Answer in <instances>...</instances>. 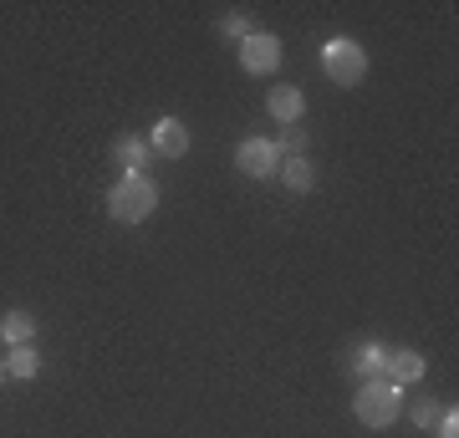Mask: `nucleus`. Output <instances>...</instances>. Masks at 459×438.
<instances>
[{
    "label": "nucleus",
    "instance_id": "obj_1",
    "mask_svg": "<svg viewBox=\"0 0 459 438\" xmlns=\"http://www.w3.org/2000/svg\"><path fill=\"white\" fill-rule=\"evenodd\" d=\"M153 210H159V184L148 179V174H123L108 189V214H113L117 225H143Z\"/></svg>",
    "mask_w": 459,
    "mask_h": 438
},
{
    "label": "nucleus",
    "instance_id": "obj_2",
    "mask_svg": "<svg viewBox=\"0 0 459 438\" xmlns=\"http://www.w3.org/2000/svg\"><path fill=\"white\" fill-rule=\"evenodd\" d=\"M398 413H403V388H394V382H362L358 398H352V418L362 423V428H394Z\"/></svg>",
    "mask_w": 459,
    "mask_h": 438
},
{
    "label": "nucleus",
    "instance_id": "obj_3",
    "mask_svg": "<svg viewBox=\"0 0 459 438\" xmlns=\"http://www.w3.org/2000/svg\"><path fill=\"white\" fill-rule=\"evenodd\" d=\"M322 72H327V82H337V87H358V82L368 77V51H362L352 36H332L327 47H322Z\"/></svg>",
    "mask_w": 459,
    "mask_h": 438
},
{
    "label": "nucleus",
    "instance_id": "obj_4",
    "mask_svg": "<svg viewBox=\"0 0 459 438\" xmlns=\"http://www.w3.org/2000/svg\"><path fill=\"white\" fill-rule=\"evenodd\" d=\"M240 66H246V77H271V72H281V41L271 31H250L240 41Z\"/></svg>",
    "mask_w": 459,
    "mask_h": 438
},
{
    "label": "nucleus",
    "instance_id": "obj_5",
    "mask_svg": "<svg viewBox=\"0 0 459 438\" xmlns=\"http://www.w3.org/2000/svg\"><path fill=\"white\" fill-rule=\"evenodd\" d=\"M235 168L246 174V179H276L281 168V153L271 138H246V143L235 148Z\"/></svg>",
    "mask_w": 459,
    "mask_h": 438
},
{
    "label": "nucleus",
    "instance_id": "obj_6",
    "mask_svg": "<svg viewBox=\"0 0 459 438\" xmlns=\"http://www.w3.org/2000/svg\"><path fill=\"white\" fill-rule=\"evenodd\" d=\"M148 148H153V159H184L189 153V128L179 117H159L153 133H148Z\"/></svg>",
    "mask_w": 459,
    "mask_h": 438
},
{
    "label": "nucleus",
    "instance_id": "obj_7",
    "mask_svg": "<svg viewBox=\"0 0 459 438\" xmlns=\"http://www.w3.org/2000/svg\"><path fill=\"white\" fill-rule=\"evenodd\" d=\"M265 113L281 117V128L301 123V113H307V98H301V87H291V82H276V87L265 92Z\"/></svg>",
    "mask_w": 459,
    "mask_h": 438
},
{
    "label": "nucleus",
    "instance_id": "obj_8",
    "mask_svg": "<svg viewBox=\"0 0 459 438\" xmlns=\"http://www.w3.org/2000/svg\"><path fill=\"white\" fill-rule=\"evenodd\" d=\"M424 377V357L419 352H388V367H383V382H394V388H409Z\"/></svg>",
    "mask_w": 459,
    "mask_h": 438
},
{
    "label": "nucleus",
    "instance_id": "obj_9",
    "mask_svg": "<svg viewBox=\"0 0 459 438\" xmlns=\"http://www.w3.org/2000/svg\"><path fill=\"white\" fill-rule=\"evenodd\" d=\"M31 337H36L31 311H5V316H0V341H5V347H31Z\"/></svg>",
    "mask_w": 459,
    "mask_h": 438
},
{
    "label": "nucleus",
    "instance_id": "obj_10",
    "mask_svg": "<svg viewBox=\"0 0 459 438\" xmlns=\"http://www.w3.org/2000/svg\"><path fill=\"white\" fill-rule=\"evenodd\" d=\"M276 174L286 179V189H291V194H312V184H316L312 159H281V168H276Z\"/></svg>",
    "mask_w": 459,
    "mask_h": 438
},
{
    "label": "nucleus",
    "instance_id": "obj_11",
    "mask_svg": "<svg viewBox=\"0 0 459 438\" xmlns=\"http://www.w3.org/2000/svg\"><path fill=\"white\" fill-rule=\"evenodd\" d=\"M148 159H153L148 138H123V143H117V163H123V174H148Z\"/></svg>",
    "mask_w": 459,
    "mask_h": 438
},
{
    "label": "nucleus",
    "instance_id": "obj_12",
    "mask_svg": "<svg viewBox=\"0 0 459 438\" xmlns=\"http://www.w3.org/2000/svg\"><path fill=\"white\" fill-rule=\"evenodd\" d=\"M36 373H41V352H36V347H11V357H5V377L31 382Z\"/></svg>",
    "mask_w": 459,
    "mask_h": 438
},
{
    "label": "nucleus",
    "instance_id": "obj_13",
    "mask_svg": "<svg viewBox=\"0 0 459 438\" xmlns=\"http://www.w3.org/2000/svg\"><path fill=\"white\" fill-rule=\"evenodd\" d=\"M383 367H388V352H383V347H373V341H368V347H358L352 373H358L362 382H377V377H383Z\"/></svg>",
    "mask_w": 459,
    "mask_h": 438
},
{
    "label": "nucleus",
    "instance_id": "obj_14",
    "mask_svg": "<svg viewBox=\"0 0 459 438\" xmlns=\"http://www.w3.org/2000/svg\"><path fill=\"white\" fill-rule=\"evenodd\" d=\"M271 143H276L281 159H301V148H307V128H301V123H291V128L281 133V138H271Z\"/></svg>",
    "mask_w": 459,
    "mask_h": 438
},
{
    "label": "nucleus",
    "instance_id": "obj_15",
    "mask_svg": "<svg viewBox=\"0 0 459 438\" xmlns=\"http://www.w3.org/2000/svg\"><path fill=\"white\" fill-rule=\"evenodd\" d=\"M220 31H225L230 41H246V36L255 31V26H250V16H225V26H220Z\"/></svg>",
    "mask_w": 459,
    "mask_h": 438
},
{
    "label": "nucleus",
    "instance_id": "obj_16",
    "mask_svg": "<svg viewBox=\"0 0 459 438\" xmlns=\"http://www.w3.org/2000/svg\"><path fill=\"white\" fill-rule=\"evenodd\" d=\"M439 413H444L439 403H419V408H413V423H419V428H434V423H439Z\"/></svg>",
    "mask_w": 459,
    "mask_h": 438
},
{
    "label": "nucleus",
    "instance_id": "obj_17",
    "mask_svg": "<svg viewBox=\"0 0 459 438\" xmlns=\"http://www.w3.org/2000/svg\"><path fill=\"white\" fill-rule=\"evenodd\" d=\"M434 428H439V438H459V413H455V408H444Z\"/></svg>",
    "mask_w": 459,
    "mask_h": 438
},
{
    "label": "nucleus",
    "instance_id": "obj_18",
    "mask_svg": "<svg viewBox=\"0 0 459 438\" xmlns=\"http://www.w3.org/2000/svg\"><path fill=\"white\" fill-rule=\"evenodd\" d=\"M0 382H5V357H0Z\"/></svg>",
    "mask_w": 459,
    "mask_h": 438
}]
</instances>
